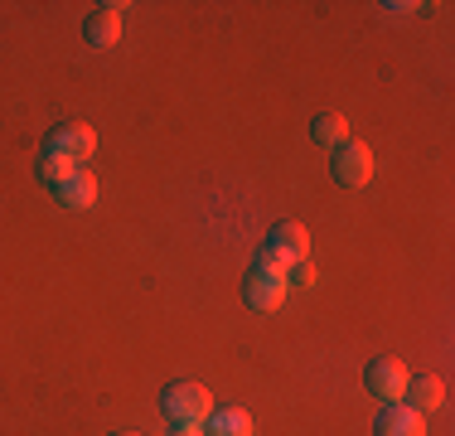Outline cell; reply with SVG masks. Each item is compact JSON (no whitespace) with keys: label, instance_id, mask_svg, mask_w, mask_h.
Wrapping results in <instances>:
<instances>
[{"label":"cell","instance_id":"obj_1","mask_svg":"<svg viewBox=\"0 0 455 436\" xmlns=\"http://www.w3.org/2000/svg\"><path fill=\"white\" fill-rule=\"evenodd\" d=\"M310 257V233L300 223H276L272 233H267V243L257 247V271H276V277H286L296 262Z\"/></svg>","mask_w":455,"mask_h":436},{"label":"cell","instance_id":"obj_2","mask_svg":"<svg viewBox=\"0 0 455 436\" xmlns=\"http://www.w3.org/2000/svg\"><path fill=\"white\" fill-rule=\"evenodd\" d=\"M160 408H165V417L175 422V427H204V417L213 412V398L204 384H189V378H184V384L165 388V402H160Z\"/></svg>","mask_w":455,"mask_h":436},{"label":"cell","instance_id":"obj_3","mask_svg":"<svg viewBox=\"0 0 455 436\" xmlns=\"http://www.w3.org/2000/svg\"><path fill=\"white\" fill-rule=\"evenodd\" d=\"M368 174H373V150L363 146V141H344V146H334V180L344 184V190H359L368 184Z\"/></svg>","mask_w":455,"mask_h":436},{"label":"cell","instance_id":"obj_4","mask_svg":"<svg viewBox=\"0 0 455 436\" xmlns=\"http://www.w3.org/2000/svg\"><path fill=\"white\" fill-rule=\"evenodd\" d=\"M363 388L373 392L378 402H403V392H407V368L397 364V359H373V364L363 368Z\"/></svg>","mask_w":455,"mask_h":436},{"label":"cell","instance_id":"obj_5","mask_svg":"<svg viewBox=\"0 0 455 436\" xmlns=\"http://www.w3.org/2000/svg\"><path fill=\"white\" fill-rule=\"evenodd\" d=\"M44 150H53V156H68V160H88L92 150H97V136H92V126H83V122H63V126H53L49 131V146Z\"/></svg>","mask_w":455,"mask_h":436},{"label":"cell","instance_id":"obj_6","mask_svg":"<svg viewBox=\"0 0 455 436\" xmlns=\"http://www.w3.org/2000/svg\"><path fill=\"white\" fill-rule=\"evenodd\" d=\"M243 301L252 305V311H281V301H286V277H276V271H247L243 281Z\"/></svg>","mask_w":455,"mask_h":436},{"label":"cell","instance_id":"obj_7","mask_svg":"<svg viewBox=\"0 0 455 436\" xmlns=\"http://www.w3.org/2000/svg\"><path fill=\"white\" fill-rule=\"evenodd\" d=\"M373 436H427V417L411 412L407 402H383V412L373 422Z\"/></svg>","mask_w":455,"mask_h":436},{"label":"cell","instance_id":"obj_8","mask_svg":"<svg viewBox=\"0 0 455 436\" xmlns=\"http://www.w3.org/2000/svg\"><path fill=\"white\" fill-rule=\"evenodd\" d=\"M122 10L126 5H97L92 15H88L83 35H88L92 49H116V39H122Z\"/></svg>","mask_w":455,"mask_h":436},{"label":"cell","instance_id":"obj_9","mask_svg":"<svg viewBox=\"0 0 455 436\" xmlns=\"http://www.w3.org/2000/svg\"><path fill=\"white\" fill-rule=\"evenodd\" d=\"M407 408L411 412H421V417H427V412H436L441 402H446V384H441L436 374H421V378H407Z\"/></svg>","mask_w":455,"mask_h":436},{"label":"cell","instance_id":"obj_10","mask_svg":"<svg viewBox=\"0 0 455 436\" xmlns=\"http://www.w3.org/2000/svg\"><path fill=\"white\" fill-rule=\"evenodd\" d=\"M53 194H59L63 209H92V199H97V180H92L88 170H73L63 184H53Z\"/></svg>","mask_w":455,"mask_h":436},{"label":"cell","instance_id":"obj_11","mask_svg":"<svg viewBox=\"0 0 455 436\" xmlns=\"http://www.w3.org/2000/svg\"><path fill=\"white\" fill-rule=\"evenodd\" d=\"M204 436H252V417L243 408H219L204 417Z\"/></svg>","mask_w":455,"mask_h":436},{"label":"cell","instance_id":"obj_12","mask_svg":"<svg viewBox=\"0 0 455 436\" xmlns=\"http://www.w3.org/2000/svg\"><path fill=\"white\" fill-rule=\"evenodd\" d=\"M315 141H324V146H344L349 141V122H344L339 112H324V117H315Z\"/></svg>","mask_w":455,"mask_h":436},{"label":"cell","instance_id":"obj_13","mask_svg":"<svg viewBox=\"0 0 455 436\" xmlns=\"http://www.w3.org/2000/svg\"><path fill=\"white\" fill-rule=\"evenodd\" d=\"M73 170H83V166H78V160H68V156H53V150L39 156V180H49V184H63Z\"/></svg>","mask_w":455,"mask_h":436},{"label":"cell","instance_id":"obj_14","mask_svg":"<svg viewBox=\"0 0 455 436\" xmlns=\"http://www.w3.org/2000/svg\"><path fill=\"white\" fill-rule=\"evenodd\" d=\"M315 277H320V271H315V262H296V267H291L286 271V287H291V281H296V287H315Z\"/></svg>","mask_w":455,"mask_h":436},{"label":"cell","instance_id":"obj_15","mask_svg":"<svg viewBox=\"0 0 455 436\" xmlns=\"http://www.w3.org/2000/svg\"><path fill=\"white\" fill-rule=\"evenodd\" d=\"M170 436H204V427H175Z\"/></svg>","mask_w":455,"mask_h":436},{"label":"cell","instance_id":"obj_16","mask_svg":"<svg viewBox=\"0 0 455 436\" xmlns=\"http://www.w3.org/2000/svg\"><path fill=\"white\" fill-rule=\"evenodd\" d=\"M116 436H136V432H116Z\"/></svg>","mask_w":455,"mask_h":436}]
</instances>
